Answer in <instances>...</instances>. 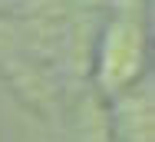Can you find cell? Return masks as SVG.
<instances>
[{
	"label": "cell",
	"instance_id": "1",
	"mask_svg": "<svg viewBox=\"0 0 155 142\" xmlns=\"http://www.w3.org/2000/svg\"><path fill=\"white\" fill-rule=\"evenodd\" d=\"M139 66V33L132 27H119L109 36V56H106V79L125 83Z\"/></svg>",
	"mask_w": 155,
	"mask_h": 142
}]
</instances>
